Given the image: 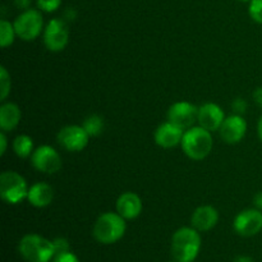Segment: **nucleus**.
Masks as SVG:
<instances>
[{
	"label": "nucleus",
	"mask_w": 262,
	"mask_h": 262,
	"mask_svg": "<svg viewBox=\"0 0 262 262\" xmlns=\"http://www.w3.org/2000/svg\"><path fill=\"white\" fill-rule=\"evenodd\" d=\"M54 191L51 186L46 183H35L28 189L27 200L35 207H46L53 202Z\"/></svg>",
	"instance_id": "f3484780"
},
{
	"label": "nucleus",
	"mask_w": 262,
	"mask_h": 262,
	"mask_svg": "<svg viewBox=\"0 0 262 262\" xmlns=\"http://www.w3.org/2000/svg\"><path fill=\"white\" fill-rule=\"evenodd\" d=\"M234 230L242 237H253L262 230V211L248 209L239 212L234 219Z\"/></svg>",
	"instance_id": "9b49d317"
},
{
	"label": "nucleus",
	"mask_w": 262,
	"mask_h": 262,
	"mask_svg": "<svg viewBox=\"0 0 262 262\" xmlns=\"http://www.w3.org/2000/svg\"><path fill=\"white\" fill-rule=\"evenodd\" d=\"M247 107H248V104L246 102V100L241 99V97H238V99H235L234 101L232 102V109L234 110L235 114L241 115L243 114V113L247 112Z\"/></svg>",
	"instance_id": "a878e982"
},
{
	"label": "nucleus",
	"mask_w": 262,
	"mask_h": 262,
	"mask_svg": "<svg viewBox=\"0 0 262 262\" xmlns=\"http://www.w3.org/2000/svg\"><path fill=\"white\" fill-rule=\"evenodd\" d=\"M253 100H255V102L258 106L262 107V87H258V89L255 90V92H253Z\"/></svg>",
	"instance_id": "cd10ccee"
},
{
	"label": "nucleus",
	"mask_w": 262,
	"mask_h": 262,
	"mask_svg": "<svg viewBox=\"0 0 262 262\" xmlns=\"http://www.w3.org/2000/svg\"><path fill=\"white\" fill-rule=\"evenodd\" d=\"M199 115V107L187 101L176 102L168 110V120L181 129H189L193 127Z\"/></svg>",
	"instance_id": "9d476101"
},
{
	"label": "nucleus",
	"mask_w": 262,
	"mask_h": 262,
	"mask_svg": "<svg viewBox=\"0 0 262 262\" xmlns=\"http://www.w3.org/2000/svg\"><path fill=\"white\" fill-rule=\"evenodd\" d=\"M20 120V110L13 102H5L0 107V128L4 132L13 130Z\"/></svg>",
	"instance_id": "a211bd4d"
},
{
	"label": "nucleus",
	"mask_w": 262,
	"mask_h": 262,
	"mask_svg": "<svg viewBox=\"0 0 262 262\" xmlns=\"http://www.w3.org/2000/svg\"><path fill=\"white\" fill-rule=\"evenodd\" d=\"M82 127L86 129L90 137H97V136L101 135L102 129H104V119L100 115L92 114L84 119Z\"/></svg>",
	"instance_id": "aec40b11"
},
{
	"label": "nucleus",
	"mask_w": 262,
	"mask_h": 262,
	"mask_svg": "<svg viewBox=\"0 0 262 262\" xmlns=\"http://www.w3.org/2000/svg\"><path fill=\"white\" fill-rule=\"evenodd\" d=\"M183 135V129L174 125L173 123L166 122L159 125L158 129H156L155 142L156 145L163 148H171L182 142Z\"/></svg>",
	"instance_id": "4468645a"
},
{
	"label": "nucleus",
	"mask_w": 262,
	"mask_h": 262,
	"mask_svg": "<svg viewBox=\"0 0 262 262\" xmlns=\"http://www.w3.org/2000/svg\"><path fill=\"white\" fill-rule=\"evenodd\" d=\"M253 204L257 210L262 211V192H258L255 197H253Z\"/></svg>",
	"instance_id": "c756f323"
},
{
	"label": "nucleus",
	"mask_w": 262,
	"mask_h": 262,
	"mask_svg": "<svg viewBox=\"0 0 262 262\" xmlns=\"http://www.w3.org/2000/svg\"><path fill=\"white\" fill-rule=\"evenodd\" d=\"M224 120V112H223L219 105L207 102V104L199 107L197 122H199L200 127L205 128L210 132H214V130L220 129Z\"/></svg>",
	"instance_id": "ddd939ff"
},
{
	"label": "nucleus",
	"mask_w": 262,
	"mask_h": 262,
	"mask_svg": "<svg viewBox=\"0 0 262 262\" xmlns=\"http://www.w3.org/2000/svg\"><path fill=\"white\" fill-rule=\"evenodd\" d=\"M54 245V251H55V256L60 255V253L69 252V242L66 239V238H56V239L53 241Z\"/></svg>",
	"instance_id": "393cba45"
},
{
	"label": "nucleus",
	"mask_w": 262,
	"mask_h": 262,
	"mask_svg": "<svg viewBox=\"0 0 262 262\" xmlns=\"http://www.w3.org/2000/svg\"><path fill=\"white\" fill-rule=\"evenodd\" d=\"M56 138H58L59 145L66 148L67 151L78 152L89 145L90 136L83 127L67 125L59 130Z\"/></svg>",
	"instance_id": "6e6552de"
},
{
	"label": "nucleus",
	"mask_w": 262,
	"mask_h": 262,
	"mask_svg": "<svg viewBox=\"0 0 262 262\" xmlns=\"http://www.w3.org/2000/svg\"><path fill=\"white\" fill-rule=\"evenodd\" d=\"M219 222V212L212 206H200L191 216V224L199 232L211 230Z\"/></svg>",
	"instance_id": "2eb2a0df"
},
{
	"label": "nucleus",
	"mask_w": 262,
	"mask_h": 262,
	"mask_svg": "<svg viewBox=\"0 0 262 262\" xmlns=\"http://www.w3.org/2000/svg\"><path fill=\"white\" fill-rule=\"evenodd\" d=\"M176 262H177V261H176Z\"/></svg>",
	"instance_id": "f704fd0d"
},
{
	"label": "nucleus",
	"mask_w": 262,
	"mask_h": 262,
	"mask_svg": "<svg viewBox=\"0 0 262 262\" xmlns=\"http://www.w3.org/2000/svg\"><path fill=\"white\" fill-rule=\"evenodd\" d=\"M42 25V14L36 9L25 10L13 23L17 36L25 41L35 40L41 33Z\"/></svg>",
	"instance_id": "423d86ee"
},
{
	"label": "nucleus",
	"mask_w": 262,
	"mask_h": 262,
	"mask_svg": "<svg viewBox=\"0 0 262 262\" xmlns=\"http://www.w3.org/2000/svg\"><path fill=\"white\" fill-rule=\"evenodd\" d=\"M13 150L18 158L26 159L33 152V142L32 138L26 135L17 136L13 141Z\"/></svg>",
	"instance_id": "6ab92c4d"
},
{
	"label": "nucleus",
	"mask_w": 262,
	"mask_h": 262,
	"mask_svg": "<svg viewBox=\"0 0 262 262\" xmlns=\"http://www.w3.org/2000/svg\"><path fill=\"white\" fill-rule=\"evenodd\" d=\"M238 2H242V3H246V2H251V0H238Z\"/></svg>",
	"instance_id": "72a5a7b5"
},
{
	"label": "nucleus",
	"mask_w": 262,
	"mask_h": 262,
	"mask_svg": "<svg viewBox=\"0 0 262 262\" xmlns=\"http://www.w3.org/2000/svg\"><path fill=\"white\" fill-rule=\"evenodd\" d=\"M31 0H14L15 7L19 8V9H27L30 7Z\"/></svg>",
	"instance_id": "7c9ffc66"
},
{
	"label": "nucleus",
	"mask_w": 262,
	"mask_h": 262,
	"mask_svg": "<svg viewBox=\"0 0 262 262\" xmlns=\"http://www.w3.org/2000/svg\"><path fill=\"white\" fill-rule=\"evenodd\" d=\"M53 262H79V260L74 253H72L71 251H69V252L56 255L55 257L53 258Z\"/></svg>",
	"instance_id": "bb28decb"
},
{
	"label": "nucleus",
	"mask_w": 262,
	"mask_h": 262,
	"mask_svg": "<svg viewBox=\"0 0 262 262\" xmlns=\"http://www.w3.org/2000/svg\"><path fill=\"white\" fill-rule=\"evenodd\" d=\"M257 132H258V137H260V141L262 142V115L258 120V125H257Z\"/></svg>",
	"instance_id": "473e14b6"
},
{
	"label": "nucleus",
	"mask_w": 262,
	"mask_h": 262,
	"mask_svg": "<svg viewBox=\"0 0 262 262\" xmlns=\"http://www.w3.org/2000/svg\"><path fill=\"white\" fill-rule=\"evenodd\" d=\"M233 262H255V261H253V258L250 257V256L241 255V256H237Z\"/></svg>",
	"instance_id": "2f4dec72"
},
{
	"label": "nucleus",
	"mask_w": 262,
	"mask_h": 262,
	"mask_svg": "<svg viewBox=\"0 0 262 262\" xmlns=\"http://www.w3.org/2000/svg\"><path fill=\"white\" fill-rule=\"evenodd\" d=\"M181 145L188 158L193 160H204L211 152V133L202 127H192L184 132Z\"/></svg>",
	"instance_id": "7ed1b4c3"
},
{
	"label": "nucleus",
	"mask_w": 262,
	"mask_h": 262,
	"mask_svg": "<svg viewBox=\"0 0 262 262\" xmlns=\"http://www.w3.org/2000/svg\"><path fill=\"white\" fill-rule=\"evenodd\" d=\"M36 3H37V7L40 8L41 10L51 13L55 12V10L60 7L61 0H36Z\"/></svg>",
	"instance_id": "b1692460"
},
{
	"label": "nucleus",
	"mask_w": 262,
	"mask_h": 262,
	"mask_svg": "<svg viewBox=\"0 0 262 262\" xmlns=\"http://www.w3.org/2000/svg\"><path fill=\"white\" fill-rule=\"evenodd\" d=\"M248 12L255 22L262 25V0H251Z\"/></svg>",
	"instance_id": "5701e85b"
},
{
	"label": "nucleus",
	"mask_w": 262,
	"mask_h": 262,
	"mask_svg": "<svg viewBox=\"0 0 262 262\" xmlns=\"http://www.w3.org/2000/svg\"><path fill=\"white\" fill-rule=\"evenodd\" d=\"M10 92V76L5 67L0 68V100L4 101Z\"/></svg>",
	"instance_id": "4be33fe9"
},
{
	"label": "nucleus",
	"mask_w": 262,
	"mask_h": 262,
	"mask_svg": "<svg viewBox=\"0 0 262 262\" xmlns=\"http://www.w3.org/2000/svg\"><path fill=\"white\" fill-rule=\"evenodd\" d=\"M18 251L27 262H50L55 257L51 241L38 234H27L19 241Z\"/></svg>",
	"instance_id": "20e7f679"
},
{
	"label": "nucleus",
	"mask_w": 262,
	"mask_h": 262,
	"mask_svg": "<svg viewBox=\"0 0 262 262\" xmlns=\"http://www.w3.org/2000/svg\"><path fill=\"white\" fill-rule=\"evenodd\" d=\"M117 212L125 220H133L142 212V201L133 192H125L117 200Z\"/></svg>",
	"instance_id": "dca6fc26"
},
{
	"label": "nucleus",
	"mask_w": 262,
	"mask_h": 262,
	"mask_svg": "<svg viewBox=\"0 0 262 262\" xmlns=\"http://www.w3.org/2000/svg\"><path fill=\"white\" fill-rule=\"evenodd\" d=\"M246 130H247V123L243 119L242 115H232L228 117L227 119L223 122L222 127H220V137L223 141L227 143H238L239 141L243 140L246 136Z\"/></svg>",
	"instance_id": "f8f14e48"
},
{
	"label": "nucleus",
	"mask_w": 262,
	"mask_h": 262,
	"mask_svg": "<svg viewBox=\"0 0 262 262\" xmlns=\"http://www.w3.org/2000/svg\"><path fill=\"white\" fill-rule=\"evenodd\" d=\"M201 250V237L193 227H183L171 238V256L177 262H193Z\"/></svg>",
	"instance_id": "f257e3e1"
},
{
	"label": "nucleus",
	"mask_w": 262,
	"mask_h": 262,
	"mask_svg": "<svg viewBox=\"0 0 262 262\" xmlns=\"http://www.w3.org/2000/svg\"><path fill=\"white\" fill-rule=\"evenodd\" d=\"M33 168L45 174H54L60 170L61 159L59 154L50 146H40L31 155Z\"/></svg>",
	"instance_id": "1a4fd4ad"
},
{
	"label": "nucleus",
	"mask_w": 262,
	"mask_h": 262,
	"mask_svg": "<svg viewBox=\"0 0 262 262\" xmlns=\"http://www.w3.org/2000/svg\"><path fill=\"white\" fill-rule=\"evenodd\" d=\"M15 35L17 33H15L14 26L12 23L5 19L0 20V45H2V48L12 45Z\"/></svg>",
	"instance_id": "412c9836"
},
{
	"label": "nucleus",
	"mask_w": 262,
	"mask_h": 262,
	"mask_svg": "<svg viewBox=\"0 0 262 262\" xmlns=\"http://www.w3.org/2000/svg\"><path fill=\"white\" fill-rule=\"evenodd\" d=\"M69 40V30L63 19H51L48 23L43 32V42L48 50L61 51L67 46Z\"/></svg>",
	"instance_id": "0eeeda50"
},
{
	"label": "nucleus",
	"mask_w": 262,
	"mask_h": 262,
	"mask_svg": "<svg viewBox=\"0 0 262 262\" xmlns=\"http://www.w3.org/2000/svg\"><path fill=\"white\" fill-rule=\"evenodd\" d=\"M0 145H2V148H0V155H4L5 151H7V137H5V133L3 130L0 133Z\"/></svg>",
	"instance_id": "c85d7f7f"
},
{
	"label": "nucleus",
	"mask_w": 262,
	"mask_h": 262,
	"mask_svg": "<svg viewBox=\"0 0 262 262\" xmlns=\"http://www.w3.org/2000/svg\"><path fill=\"white\" fill-rule=\"evenodd\" d=\"M127 225L125 219L115 212H105L97 217L94 225V237L102 245H112L122 239Z\"/></svg>",
	"instance_id": "f03ea898"
},
{
	"label": "nucleus",
	"mask_w": 262,
	"mask_h": 262,
	"mask_svg": "<svg viewBox=\"0 0 262 262\" xmlns=\"http://www.w3.org/2000/svg\"><path fill=\"white\" fill-rule=\"evenodd\" d=\"M28 189L25 178L15 171H4L0 176V196L7 204H19L27 199Z\"/></svg>",
	"instance_id": "39448f33"
}]
</instances>
